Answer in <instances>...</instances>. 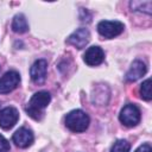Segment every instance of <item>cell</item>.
Segmentation results:
<instances>
[{"mask_svg":"<svg viewBox=\"0 0 152 152\" xmlns=\"http://www.w3.org/2000/svg\"><path fill=\"white\" fill-rule=\"evenodd\" d=\"M135 152H152V148L150 146V144H142L141 146H139Z\"/></svg>","mask_w":152,"mask_h":152,"instance_id":"obj_17","label":"cell"},{"mask_svg":"<svg viewBox=\"0 0 152 152\" xmlns=\"http://www.w3.org/2000/svg\"><path fill=\"white\" fill-rule=\"evenodd\" d=\"M89 40H90V32L86 27L77 28L66 38V43L78 50L86 48V45L89 43Z\"/></svg>","mask_w":152,"mask_h":152,"instance_id":"obj_5","label":"cell"},{"mask_svg":"<svg viewBox=\"0 0 152 152\" xmlns=\"http://www.w3.org/2000/svg\"><path fill=\"white\" fill-rule=\"evenodd\" d=\"M147 71V66L142 61H134L131 64V68L128 69V71L125 75V80L127 82H134L137 80H139L140 77H142Z\"/></svg>","mask_w":152,"mask_h":152,"instance_id":"obj_11","label":"cell"},{"mask_svg":"<svg viewBox=\"0 0 152 152\" xmlns=\"http://www.w3.org/2000/svg\"><path fill=\"white\" fill-rule=\"evenodd\" d=\"M129 7L134 12H144L146 14L152 13V2L151 1H137L133 0L129 2Z\"/></svg>","mask_w":152,"mask_h":152,"instance_id":"obj_13","label":"cell"},{"mask_svg":"<svg viewBox=\"0 0 152 152\" xmlns=\"http://www.w3.org/2000/svg\"><path fill=\"white\" fill-rule=\"evenodd\" d=\"M140 96L145 101H150L152 99V91H151V78H147L142 82L140 87Z\"/></svg>","mask_w":152,"mask_h":152,"instance_id":"obj_14","label":"cell"},{"mask_svg":"<svg viewBox=\"0 0 152 152\" xmlns=\"http://www.w3.org/2000/svg\"><path fill=\"white\" fill-rule=\"evenodd\" d=\"M124 28H125L124 24L118 20H114V21L102 20L97 24V32L103 38H107V39H110V38H114V37L121 34Z\"/></svg>","mask_w":152,"mask_h":152,"instance_id":"obj_4","label":"cell"},{"mask_svg":"<svg viewBox=\"0 0 152 152\" xmlns=\"http://www.w3.org/2000/svg\"><path fill=\"white\" fill-rule=\"evenodd\" d=\"M83 61L89 66L100 65L104 61V52L100 46H90L86 51V53L83 56Z\"/></svg>","mask_w":152,"mask_h":152,"instance_id":"obj_10","label":"cell"},{"mask_svg":"<svg viewBox=\"0 0 152 152\" xmlns=\"http://www.w3.org/2000/svg\"><path fill=\"white\" fill-rule=\"evenodd\" d=\"M11 148L10 142L7 141V139L5 137H2L0 134V152H8Z\"/></svg>","mask_w":152,"mask_h":152,"instance_id":"obj_16","label":"cell"},{"mask_svg":"<svg viewBox=\"0 0 152 152\" xmlns=\"http://www.w3.org/2000/svg\"><path fill=\"white\" fill-rule=\"evenodd\" d=\"M12 140L18 147L26 148V147L32 145V142L34 140V137H33V133H32L31 129H28L26 127H20L19 129H17L13 133Z\"/></svg>","mask_w":152,"mask_h":152,"instance_id":"obj_7","label":"cell"},{"mask_svg":"<svg viewBox=\"0 0 152 152\" xmlns=\"http://www.w3.org/2000/svg\"><path fill=\"white\" fill-rule=\"evenodd\" d=\"M129 148H131L129 142L127 140L120 139L114 142V145L110 148V152H129Z\"/></svg>","mask_w":152,"mask_h":152,"instance_id":"obj_15","label":"cell"},{"mask_svg":"<svg viewBox=\"0 0 152 152\" xmlns=\"http://www.w3.org/2000/svg\"><path fill=\"white\" fill-rule=\"evenodd\" d=\"M19 120V113L14 107H6L0 110V127L4 129L12 128Z\"/></svg>","mask_w":152,"mask_h":152,"instance_id":"obj_9","label":"cell"},{"mask_svg":"<svg viewBox=\"0 0 152 152\" xmlns=\"http://www.w3.org/2000/svg\"><path fill=\"white\" fill-rule=\"evenodd\" d=\"M140 118H141V114H140V109L133 104V103H128L126 104L121 112H120V115H119V120L122 125L127 126V127H134L139 124L140 121Z\"/></svg>","mask_w":152,"mask_h":152,"instance_id":"obj_3","label":"cell"},{"mask_svg":"<svg viewBox=\"0 0 152 152\" xmlns=\"http://www.w3.org/2000/svg\"><path fill=\"white\" fill-rule=\"evenodd\" d=\"M20 82V75L14 71H7L2 77H0V94H7L14 90Z\"/></svg>","mask_w":152,"mask_h":152,"instance_id":"obj_6","label":"cell"},{"mask_svg":"<svg viewBox=\"0 0 152 152\" xmlns=\"http://www.w3.org/2000/svg\"><path fill=\"white\" fill-rule=\"evenodd\" d=\"M12 30L17 33H25L28 31V24L24 14L19 13L14 15L13 21H12Z\"/></svg>","mask_w":152,"mask_h":152,"instance_id":"obj_12","label":"cell"},{"mask_svg":"<svg viewBox=\"0 0 152 152\" xmlns=\"http://www.w3.org/2000/svg\"><path fill=\"white\" fill-rule=\"evenodd\" d=\"M90 119L88 114L81 109H74L69 112L65 116V126L75 133L84 132L89 126Z\"/></svg>","mask_w":152,"mask_h":152,"instance_id":"obj_2","label":"cell"},{"mask_svg":"<svg viewBox=\"0 0 152 152\" xmlns=\"http://www.w3.org/2000/svg\"><path fill=\"white\" fill-rule=\"evenodd\" d=\"M46 70H48V62L45 59H37L31 65V69H30L31 80L37 84L44 83L46 78Z\"/></svg>","mask_w":152,"mask_h":152,"instance_id":"obj_8","label":"cell"},{"mask_svg":"<svg viewBox=\"0 0 152 152\" xmlns=\"http://www.w3.org/2000/svg\"><path fill=\"white\" fill-rule=\"evenodd\" d=\"M50 101H51V95L48 91H38L33 94V96L30 99L27 106L25 107V110L27 115L39 121L42 120L44 115V109L48 107Z\"/></svg>","mask_w":152,"mask_h":152,"instance_id":"obj_1","label":"cell"}]
</instances>
